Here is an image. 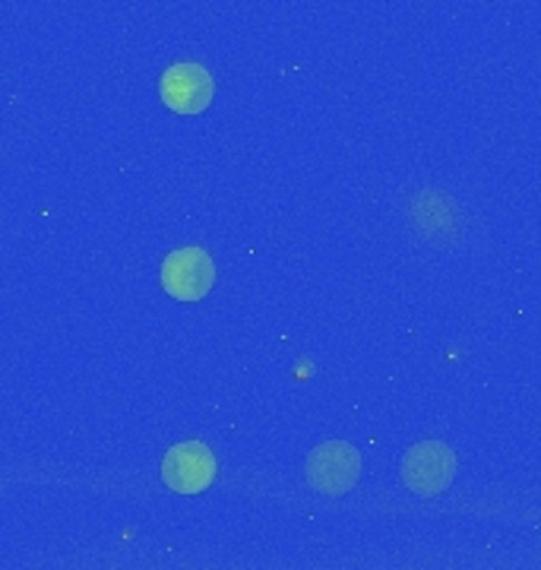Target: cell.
<instances>
[{
	"label": "cell",
	"mask_w": 541,
	"mask_h": 570,
	"mask_svg": "<svg viewBox=\"0 0 541 570\" xmlns=\"http://www.w3.org/2000/svg\"><path fill=\"white\" fill-rule=\"evenodd\" d=\"M304 475H307V485L314 491L329 494V498H340V494H345V491H352L358 485V450L352 448V444H345V441L321 444V448L307 456Z\"/></svg>",
	"instance_id": "3957f363"
},
{
	"label": "cell",
	"mask_w": 541,
	"mask_h": 570,
	"mask_svg": "<svg viewBox=\"0 0 541 570\" xmlns=\"http://www.w3.org/2000/svg\"><path fill=\"white\" fill-rule=\"evenodd\" d=\"M161 482L178 494H200L216 482V456L203 441H184L165 453Z\"/></svg>",
	"instance_id": "5b68a950"
},
{
	"label": "cell",
	"mask_w": 541,
	"mask_h": 570,
	"mask_svg": "<svg viewBox=\"0 0 541 570\" xmlns=\"http://www.w3.org/2000/svg\"><path fill=\"white\" fill-rule=\"evenodd\" d=\"M453 475H456V453L441 441H421L405 453L402 485L419 498H434L446 491Z\"/></svg>",
	"instance_id": "6da1fadb"
},
{
	"label": "cell",
	"mask_w": 541,
	"mask_h": 570,
	"mask_svg": "<svg viewBox=\"0 0 541 570\" xmlns=\"http://www.w3.org/2000/svg\"><path fill=\"white\" fill-rule=\"evenodd\" d=\"M159 96L165 108H171L178 115H203L213 102V96H216V82H213L209 70L203 63H171L161 73Z\"/></svg>",
	"instance_id": "277c9868"
},
{
	"label": "cell",
	"mask_w": 541,
	"mask_h": 570,
	"mask_svg": "<svg viewBox=\"0 0 541 570\" xmlns=\"http://www.w3.org/2000/svg\"><path fill=\"white\" fill-rule=\"evenodd\" d=\"M216 285V264L203 247H180L161 264V288L175 302H200Z\"/></svg>",
	"instance_id": "7a4b0ae2"
}]
</instances>
